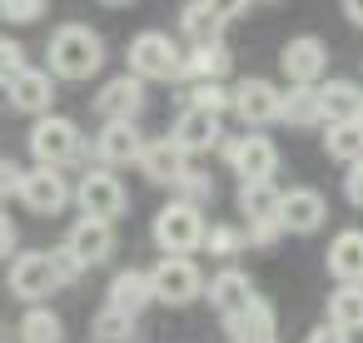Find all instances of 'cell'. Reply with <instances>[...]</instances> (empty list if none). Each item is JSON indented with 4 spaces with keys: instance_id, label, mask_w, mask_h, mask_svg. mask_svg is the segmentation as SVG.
<instances>
[{
    "instance_id": "23",
    "label": "cell",
    "mask_w": 363,
    "mask_h": 343,
    "mask_svg": "<svg viewBox=\"0 0 363 343\" xmlns=\"http://www.w3.org/2000/svg\"><path fill=\"white\" fill-rule=\"evenodd\" d=\"M234 343H274V308L264 298H254L249 308H239L234 318H224Z\"/></svg>"
},
{
    "instance_id": "34",
    "label": "cell",
    "mask_w": 363,
    "mask_h": 343,
    "mask_svg": "<svg viewBox=\"0 0 363 343\" xmlns=\"http://www.w3.org/2000/svg\"><path fill=\"white\" fill-rule=\"evenodd\" d=\"M189 105H194V110H214V115H224V110H229V90H224V80H199V85L189 90Z\"/></svg>"
},
{
    "instance_id": "40",
    "label": "cell",
    "mask_w": 363,
    "mask_h": 343,
    "mask_svg": "<svg viewBox=\"0 0 363 343\" xmlns=\"http://www.w3.org/2000/svg\"><path fill=\"white\" fill-rule=\"evenodd\" d=\"M303 343H353V333H343V328H333V323H318Z\"/></svg>"
},
{
    "instance_id": "27",
    "label": "cell",
    "mask_w": 363,
    "mask_h": 343,
    "mask_svg": "<svg viewBox=\"0 0 363 343\" xmlns=\"http://www.w3.org/2000/svg\"><path fill=\"white\" fill-rule=\"evenodd\" d=\"M323 154L338 164H358L363 159V120H333L323 135Z\"/></svg>"
},
{
    "instance_id": "22",
    "label": "cell",
    "mask_w": 363,
    "mask_h": 343,
    "mask_svg": "<svg viewBox=\"0 0 363 343\" xmlns=\"http://www.w3.org/2000/svg\"><path fill=\"white\" fill-rule=\"evenodd\" d=\"M328 274L338 283H363V229H343L328 244Z\"/></svg>"
},
{
    "instance_id": "39",
    "label": "cell",
    "mask_w": 363,
    "mask_h": 343,
    "mask_svg": "<svg viewBox=\"0 0 363 343\" xmlns=\"http://www.w3.org/2000/svg\"><path fill=\"white\" fill-rule=\"evenodd\" d=\"M343 194H348V204H353V209H363V159H358V164H348V174H343Z\"/></svg>"
},
{
    "instance_id": "3",
    "label": "cell",
    "mask_w": 363,
    "mask_h": 343,
    "mask_svg": "<svg viewBox=\"0 0 363 343\" xmlns=\"http://www.w3.org/2000/svg\"><path fill=\"white\" fill-rule=\"evenodd\" d=\"M179 65H184V50L164 35V30H140L130 40V75L135 80H179Z\"/></svg>"
},
{
    "instance_id": "6",
    "label": "cell",
    "mask_w": 363,
    "mask_h": 343,
    "mask_svg": "<svg viewBox=\"0 0 363 343\" xmlns=\"http://www.w3.org/2000/svg\"><path fill=\"white\" fill-rule=\"evenodd\" d=\"M16 199H21L30 214H40V219H55V214L70 204V184H65V174H60V169H45V164H35V169H26V174H21V189H16Z\"/></svg>"
},
{
    "instance_id": "2",
    "label": "cell",
    "mask_w": 363,
    "mask_h": 343,
    "mask_svg": "<svg viewBox=\"0 0 363 343\" xmlns=\"http://www.w3.org/2000/svg\"><path fill=\"white\" fill-rule=\"evenodd\" d=\"M80 150H85V140H80L75 120H65V115H35V125H30V154H35V164L65 169L70 159H80Z\"/></svg>"
},
{
    "instance_id": "31",
    "label": "cell",
    "mask_w": 363,
    "mask_h": 343,
    "mask_svg": "<svg viewBox=\"0 0 363 343\" xmlns=\"http://www.w3.org/2000/svg\"><path fill=\"white\" fill-rule=\"evenodd\" d=\"M90 338H95V343H135V318L105 303V308L95 313V323H90Z\"/></svg>"
},
{
    "instance_id": "24",
    "label": "cell",
    "mask_w": 363,
    "mask_h": 343,
    "mask_svg": "<svg viewBox=\"0 0 363 343\" xmlns=\"http://www.w3.org/2000/svg\"><path fill=\"white\" fill-rule=\"evenodd\" d=\"M279 194L274 179H239V214L249 224H264V219H279Z\"/></svg>"
},
{
    "instance_id": "26",
    "label": "cell",
    "mask_w": 363,
    "mask_h": 343,
    "mask_svg": "<svg viewBox=\"0 0 363 343\" xmlns=\"http://www.w3.org/2000/svg\"><path fill=\"white\" fill-rule=\"evenodd\" d=\"M279 120H289V125H298V130H313V125H323L318 90H313V85H289V90L279 95Z\"/></svg>"
},
{
    "instance_id": "19",
    "label": "cell",
    "mask_w": 363,
    "mask_h": 343,
    "mask_svg": "<svg viewBox=\"0 0 363 343\" xmlns=\"http://www.w3.org/2000/svg\"><path fill=\"white\" fill-rule=\"evenodd\" d=\"M259 298V288H254V279L244 274V269H219L214 279H209V303L219 308V318H234L239 308H249Z\"/></svg>"
},
{
    "instance_id": "9",
    "label": "cell",
    "mask_w": 363,
    "mask_h": 343,
    "mask_svg": "<svg viewBox=\"0 0 363 343\" xmlns=\"http://www.w3.org/2000/svg\"><path fill=\"white\" fill-rule=\"evenodd\" d=\"M279 70H284L289 85H318L323 70H328V45L318 35H294L279 50Z\"/></svg>"
},
{
    "instance_id": "8",
    "label": "cell",
    "mask_w": 363,
    "mask_h": 343,
    "mask_svg": "<svg viewBox=\"0 0 363 343\" xmlns=\"http://www.w3.org/2000/svg\"><path fill=\"white\" fill-rule=\"evenodd\" d=\"M224 159H229V169L239 179H274V169H279V150H274L269 135H234V140H224Z\"/></svg>"
},
{
    "instance_id": "38",
    "label": "cell",
    "mask_w": 363,
    "mask_h": 343,
    "mask_svg": "<svg viewBox=\"0 0 363 343\" xmlns=\"http://www.w3.org/2000/svg\"><path fill=\"white\" fill-rule=\"evenodd\" d=\"M50 264H55L60 283H70V279H80V274H85V269H80V264L70 259V249H65V244H60V249H50Z\"/></svg>"
},
{
    "instance_id": "18",
    "label": "cell",
    "mask_w": 363,
    "mask_h": 343,
    "mask_svg": "<svg viewBox=\"0 0 363 343\" xmlns=\"http://www.w3.org/2000/svg\"><path fill=\"white\" fill-rule=\"evenodd\" d=\"M95 110L105 120H140V110H145V80H135L130 70L115 75V80H105V90L95 95Z\"/></svg>"
},
{
    "instance_id": "45",
    "label": "cell",
    "mask_w": 363,
    "mask_h": 343,
    "mask_svg": "<svg viewBox=\"0 0 363 343\" xmlns=\"http://www.w3.org/2000/svg\"><path fill=\"white\" fill-rule=\"evenodd\" d=\"M358 120H363V100H358Z\"/></svg>"
},
{
    "instance_id": "46",
    "label": "cell",
    "mask_w": 363,
    "mask_h": 343,
    "mask_svg": "<svg viewBox=\"0 0 363 343\" xmlns=\"http://www.w3.org/2000/svg\"><path fill=\"white\" fill-rule=\"evenodd\" d=\"M0 343H6V333H0Z\"/></svg>"
},
{
    "instance_id": "7",
    "label": "cell",
    "mask_w": 363,
    "mask_h": 343,
    "mask_svg": "<svg viewBox=\"0 0 363 343\" xmlns=\"http://www.w3.org/2000/svg\"><path fill=\"white\" fill-rule=\"evenodd\" d=\"M75 199H80V209H85L90 219H105V224H115V219L125 214V204H130V194H125L120 174H110L105 164H100V169H90V174H80Z\"/></svg>"
},
{
    "instance_id": "28",
    "label": "cell",
    "mask_w": 363,
    "mask_h": 343,
    "mask_svg": "<svg viewBox=\"0 0 363 343\" xmlns=\"http://www.w3.org/2000/svg\"><path fill=\"white\" fill-rule=\"evenodd\" d=\"M328 323L343 333H363V283H338L328 293Z\"/></svg>"
},
{
    "instance_id": "20",
    "label": "cell",
    "mask_w": 363,
    "mask_h": 343,
    "mask_svg": "<svg viewBox=\"0 0 363 343\" xmlns=\"http://www.w3.org/2000/svg\"><path fill=\"white\" fill-rule=\"evenodd\" d=\"M150 303H155V288H150V274H145V269H120V274L110 279V308L140 318Z\"/></svg>"
},
{
    "instance_id": "12",
    "label": "cell",
    "mask_w": 363,
    "mask_h": 343,
    "mask_svg": "<svg viewBox=\"0 0 363 343\" xmlns=\"http://www.w3.org/2000/svg\"><path fill=\"white\" fill-rule=\"evenodd\" d=\"M55 288H60V274H55V264H50V249L21 254V259L11 264V293H16V298L40 303V298L55 293Z\"/></svg>"
},
{
    "instance_id": "17",
    "label": "cell",
    "mask_w": 363,
    "mask_h": 343,
    "mask_svg": "<svg viewBox=\"0 0 363 343\" xmlns=\"http://www.w3.org/2000/svg\"><path fill=\"white\" fill-rule=\"evenodd\" d=\"M6 95H11V110H21V115H50V100H55V75L50 70H21L11 85H6Z\"/></svg>"
},
{
    "instance_id": "35",
    "label": "cell",
    "mask_w": 363,
    "mask_h": 343,
    "mask_svg": "<svg viewBox=\"0 0 363 343\" xmlns=\"http://www.w3.org/2000/svg\"><path fill=\"white\" fill-rule=\"evenodd\" d=\"M174 189H179V199L194 204V209H204V204L214 199V179H209V174H194V169H184V179H179Z\"/></svg>"
},
{
    "instance_id": "5",
    "label": "cell",
    "mask_w": 363,
    "mask_h": 343,
    "mask_svg": "<svg viewBox=\"0 0 363 343\" xmlns=\"http://www.w3.org/2000/svg\"><path fill=\"white\" fill-rule=\"evenodd\" d=\"M199 239H204V214L194 204L174 199V204H164L155 214V244H160V254H194Z\"/></svg>"
},
{
    "instance_id": "32",
    "label": "cell",
    "mask_w": 363,
    "mask_h": 343,
    "mask_svg": "<svg viewBox=\"0 0 363 343\" xmlns=\"http://www.w3.org/2000/svg\"><path fill=\"white\" fill-rule=\"evenodd\" d=\"M209 254H219V259H234V254H244V244H249V234L239 229V224H204V239H199Z\"/></svg>"
},
{
    "instance_id": "33",
    "label": "cell",
    "mask_w": 363,
    "mask_h": 343,
    "mask_svg": "<svg viewBox=\"0 0 363 343\" xmlns=\"http://www.w3.org/2000/svg\"><path fill=\"white\" fill-rule=\"evenodd\" d=\"M50 11V0H0V21L6 26H35Z\"/></svg>"
},
{
    "instance_id": "4",
    "label": "cell",
    "mask_w": 363,
    "mask_h": 343,
    "mask_svg": "<svg viewBox=\"0 0 363 343\" xmlns=\"http://www.w3.org/2000/svg\"><path fill=\"white\" fill-rule=\"evenodd\" d=\"M150 288H155V303H169V308H184L204 293V274L189 254H164L155 269H150Z\"/></svg>"
},
{
    "instance_id": "44",
    "label": "cell",
    "mask_w": 363,
    "mask_h": 343,
    "mask_svg": "<svg viewBox=\"0 0 363 343\" xmlns=\"http://www.w3.org/2000/svg\"><path fill=\"white\" fill-rule=\"evenodd\" d=\"M100 6H110V11H125V6H135V0H100Z\"/></svg>"
},
{
    "instance_id": "37",
    "label": "cell",
    "mask_w": 363,
    "mask_h": 343,
    "mask_svg": "<svg viewBox=\"0 0 363 343\" xmlns=\"http://www.w3.org/2000/svg\"><path fill=\"white\" fill-rule=\"evenodd\" d=\"M21 174H26V169H21L16 159H6V154H0V199H11V194L21 189Z\"/></svg>"
},
{
    "instance_id": "43",
    "label": "cell",
    "mask_w": 363,
    "mask_h": 343,
    "mask_svg": "<svg viewBox=\"0 0 363 343\" xmlns=\"http://www.w3.org/2000/svg\"><path fill=\"white\" fill-rule=\"evenodd\" d=\"M343 16H348L353 26H363V0H343Z\"/></svg>"
},
{
    "instance_id": "30",
    "label": "cell",
    "mask_w": 363,
    "mask_h": 343,
    "mask_svg": "<svg viewBox=\"0 0 363 343\" xmlns=\"http://www.w3.org/2000/svg\"><path fill=\"white\" fill-rule=\"evenodd\" d=\"M16 333H21V343H60V338H65V323H60V313H50V308H30Z\"/></svg>"
},
{
    "instance_id": "21",
    "label": "cell",
    "mask_w": 363,
    "mask_h": 343,
    "mask_svg": "<svg viewBox=\"0 0 363 343\" xmlns=\"http://www.w3.org/2000/svg\"><path fill=\"white\" fill-rule=\"evenodd\" d=\"M229 70H234V55H229V45H224V40L189 45V55H184V65H179V75H189L194 85H199V80H224Z\"/></svg>"
},
{
    "instance_id": "11",
    "label": "cell",
    "mask_w": 363,
    "mask_h": 343,
    "mask_svg": "<svg viewBox=\"0 0 363 343\" xmlns=\"http://www.w3.org/2000/svg\"><path fill=\"white\" fill-rule=\"evenodd\" d=\"M65 249H70V259H75L80 269H95V264H105V259L115 254V224L80 214V219L70 224V234H65Z\"/></svg>"
},
{
    "instance_id": "1",
    "label": "cell",
    "mask_w": 363,
    "mask_h": 343,
    "mask_svg": "<svg viewBox=\"0 0 363 343\" xmlns=\"http://www.w3.org/2000/svg\"><path fill=\"white\" fill-rule=\"evenodd\" d=\"M50 75L55 80H90L105 65V40L90 26H60L50 35Z\"/></svg>"
},
{
    "instance_id": "16",
    "label": "cell",
    "mask_w": 363,
    "mask_h": 343,
    "mask_svg": "<svg viewBox=\"0 0 363 343\" xmlns=\"http://www.w3.org/2000/svg\"><path fill=\"white\" fill-rule=\"evenodd\" d=\"M145 150V135L135 130V120H105V130L95 135V154L105 169H120V164H135Z\"/></svg>"
},
{
    "instance_id": "25",
    "label": "cell",
    "mask_w": 363,
    "mask_h": 343,
    "mask_svg": "<svg viewBox=\"0 0 363 343\" xmlns=\"http://www.w3.org/2000/svg\"><path fill=\"white\" fill-rule=\"evenodd\" d=\"M313 90H318L323 125H333V120H358V100H363V90H358L353 80H328V85H313Z\"/></svg>"
},
{
    "instance_id": "42",
    "label": "cell",
    "mask_w": 363,
    "mask_h": 343,
    "mask_svg": "<svg viewBox=\"0 0 363 343\" xmlns=\"http://www.w3.org/2000/svg\"><path fill=\"white\" fill-rule=\"evenodd\" d=\"M204 6H209L219 21H234V16H244V11H249V0H204Z\"/></svg>"
},
{
    "instance_id": "36",
    "label": "cell",
    "mask_w": 363,
    "mask_h": 343,
    "mask_svg": "<svg viewBox=\"0 0 363 343\" xmlns=\"http://www.w3.org/2000/svg\"><path fill=\"white\" fill-rule=\"evenodd\" d=\"M21 70H26V50H21L16 40H0V90H6Z\"/></svg>"
},
{
    "instance_id": "15",
    "label": "cell",
    "mask_w": 363,
    "mask_h": 343,
    "mask_svg": "<svg viewBox=\"0 0 363 343\" xmlns=\"http://www.w3.org/2000/svg\"><path fill=\"white\" fill-rule=\"evenodd\" d=\"M219 135H224V125H219V115L214 110H179V120H174V130H169V140L184 150V154H209L214 145H219Z\"/></svg>"
},
{
    "instance_id": "29",
    "label": "cell",
    "mask_w": 363,
    "mask_h": 343,
    "mask_svg": "<svg viewBox=\"0 0 363 343\" xmlns=\"http://www.w3.org/2000/svg\"><path fill=\"white\" fill-rule=\"evenodd\" d=\"M179 26H184V35H189V45H209V40H219V30H224V21L204 6V0H189L184 16H179Z\"/></svg>"
},
{
    "instance_id": "41",
    "label": "cell",
    "mask_w": 363,
    "mask_h": 343,
    "mask_svg": "<svg viewBox=\"0 0 363 343\" xmlns=\"http://www.w3.org/2000/svg\"><path fill=\"white\" fill-rule=\"evenodd\" d=\"M16 239H21V234H16V219H11L6 209H0V259H11V249H16Z\"/></svg>"
},
{
    "instance_id": "10",
    "label": "cell",
    "mask_w": 363,
    "mask_h": 343,
    "mask_svg": "<svg viewBox=\"0 0 363 343\" xmlns=\"http://www.w3.org/2000/svg\"><path fill=\"white\" fill-rule=\"evenodd\" d=\"M279 95H284V90H279L274 80H259V75H254V80H239V85L229 90V110H234L244 125L259 130V125H274V120H279Z\"/></svg>"
},
{
    "instance_id": "14",
    "label": "cell",
    "mask_w": 363,
    "mask_h": 343,
    "mask_svg": "<svg viewBox=\"0 0 363 343\" xmlns=\"http://www.w3.org/2000/svg\"><path fill=\"white\" fill-rule=\"evenodd\" d=\"M140 174L150 179V184H164V189H174L179 179H184V169H189V154L164 135V140H145V150H140Z\"/></svg>"
},
{
    "instance_id": "13",
    "label": "cell",
    "mask_w": 363,
    "mask_h": 343,
    "mask_svg": "<svg viewBox=\"0 0 363 343\" xmlns=\"http://www.w3.org/2000/svg\"><path fill=\"white\" fill-rule=\"evenodd\" d=\"M323 219H328V204H323L318 189L298 184V189L279 194V229H289V234H318Z\"/></svg>"
}]
</instances>
